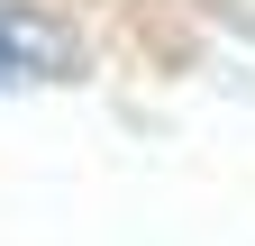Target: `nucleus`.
Instances as JSON below:
<instances>
[{
  "mask_svg": "<svg viewBox=\"0 0 255 246\" xmlns=\"http://www.w3.org/2000/svg\"><path fill=\"white\" fill-rule=\"evenodd\" d=\"M82 73V37L37 0H0V91H37V82H73Z\"/></svg>",
  "mask_w": 255,
  "mask_h": 246,
  "instance_id": "1",
  "label": "nucleus"
}]
</instances>
